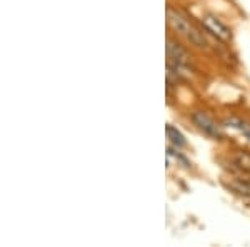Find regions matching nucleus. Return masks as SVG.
<instances>
[{
  "label": "nucleus",
  "mask_w": 250,
  "mask_h": 247,
  "mask_svg": "<svg viewBox=\"0 0 250 247\" xmlns=\"http://www.w3.org/2000/svg\"><path fill=\"white\" fill-rule=\"evenodd\" d=\"M233 160H235V164L239 165V167H242L244 171L250 172V154H247V152H239Z\"/></svg>",
  "instance_id": "obj_7"
},
{
  "label": "nucleus",
  "mask_w": 250,
  "mask_h": 247,
  "mask_svg": "<svg viewBox=\"0 0 250 247\" xmlns=\"http://www.w3.org/2000/svg\"><path fill=\"white\" fill-rule=\"evenodd\" d=\"M192 122L197 125L200 132H204L207 137H210L213 140H222L224 139V131H222V125H219L215 120L212 119L205 112H193L192 114Z\"/></svg>",
  "instance_id": "obj_2"
},
{
  "label": "nucleus",
  "mask_w": 250,
  "mask_h": 247,
  "mask_svg": "<svg viewBox=\"0 0 250 247\" xmlns=\"http://www.w3.org/2000/svg\"><path fill=\"white\" fill-rule=\"evenodd\" d=\"M165 134H167L168 142H170L175 149H180V147H185V145H187V140H185L184 134L177 127H173V125L168 124L167 127H165Z\"/></svg>",
  "instance_id": "obj_5"
},
{
  "label": "nucleus",
  "mask_w": 250,
  "mask_h": 247,
  "mask_svg": "<svg viewBox=\"0 0 250 247\" xmlns=\"http://www.w3.org/2000/svg\"><path fill=\"white\" fill-rule=\"evenodd\" d=\"M167 22H168V25H170L172 29L180 35V37H184L187 42H190L192 45H195V47L207 45L202 32L197 30L195 27L190 23V20H188L187 17H184L179 10L172 9L170 5L167 7Z\"/></svg>",
  "instance_id": "obj_1"
},
{
  "label": "nucleus",
  "mask_w": 250,
  "mask_h": 247,
  "mask_svg": "<svg viewBox=\"0 0 250 247\" xmlns=\"http://www.w3.org/2000/svg\"><path fill=\"white\" fill-rule=\"evenodd\" d=\"M202 25L205 27V30L210 32V34L217 40H220V42H225V44L230 42L232 32L219 17H215V15H212V14H205L204 17H202Z\"/></svg>",
  "instance_id": "obj_4"
},
{
  "label": "nucleus",
  "mask_w": 250,
  "mask_h": 247,
  "mask_svg": "<svg viewBox=\"0 0 250 247\" xmlns=\"http://www.w3.org/2000/svg\"><path fill=\"white\" fill-rule=\"evenodd\" d=\"M225 124L229 125V127L235 129V131H239L242 135L245 137V139L250 142V124L245 122V120L239 119V117H227L225 119Z\"/></svg>",
  "instance_id": "obj_6"
},
{
  "label": "nucleus",
  "mask_w": 250,
  "mask_h": 247,
  "mask_svg": "<svg viewBox=\"0 0 250 247\" xmlns=\"http://www.w3.org/2000/svg\"><path fill=\"white\" fill-rule=\"evenodd\" d=\"M167 66L177 67L180 70L190 66V54L187 52V48L173 42L172 39L167 40Z\"/></svg>",
  "instance_id": "obj_3"
}]
</instances>
